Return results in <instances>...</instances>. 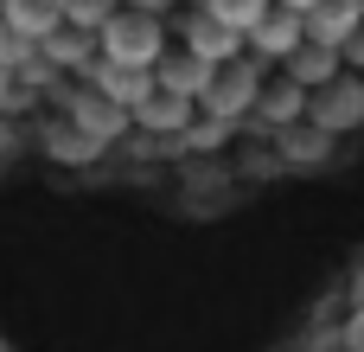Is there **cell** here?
I'll return each instance as SVG.
<instances>
[{
  "label": "cell",
  "mask_w": 364,
  "mask_h": 352,
  "mask_svg": "<svg viewBox=\"0 0 364 352\" xmlns=\"http://www.w3.org/2000/svg\"><path fill=\"white\" fill-rule=\"evenodd\" d=\"M102 58H115V64H160L166 58V38H160V13H141V6H122L102 32Z\"/></svg>",
  "instance_id": "cell-1"
},
{
  "label": "cell",
  "mask_w": 364,
  "mask_h": 352,
  "mask_svg": "<svg viewBox=\"0 0 364 352\" xmlns=\"http://www.w3.org/2000/svg\"><path fill=\"white\" fill-rule=\"evenodd\" d=\"M256 103H262V71H256V64H243V58L218 64V77H211V90H205V115L237 122V115H250Z\"/></svg>",
  "instance_id": "cell-2"
},
{
  "label": "cell",
  "mask_w": 364,
  "mask_h": 352,
  "mask_svg": "<svg viewBox=\"0 0 364 352\" xmlns=\"http://www.w3.org/2000/svg\"><path fill=\"white\" fill-rule=\"evenodd\" d=\"M301 45H307V13H294V6H282V0H275V6L256 19V32H250V51H256V58H282V64H288Z\"/></svg>",
  "instance_id": "cell-3"
},
{
  "label": "cell",
  "mask_w": 364,
  "mask_h": 352,
  "mask_svg": "<svg viewBox=\"0 0 364 352\" xmlns=\"http://www.w3.org/2000/svg\"><path fill=\"white\" fill-rule=\"evenodd\" d=\"M90 77H96V90H102V96H115L122 109H141V103L160 90V77H154L147 64H115V58L90 64Z\"/></svg>",
  "instance_id": "cell-4"
},
{
  "label": "cell",
  "mask_w": 364,
  "mask_h": 352,
  "mask_svg": "<svg viewBox=\"0 0 364 352\" xmlns=\"http://www.w3.org/2000/svg\"><path fill=\"white\" fill-rule=\"evenodd\" d=\"M154 77H160L166 90H179V96H192V103H205V90H211V77H218V64H211V58H198L192 45H179V51H166V58L154 64Z\"/></svg>",
  "instance_id": "cell-5"
},
{
  "label": "cell",
  "mask_w": 364,
  "mask_h": 352,
  "mask_svg": "<svg viewBox=\"0 0 364 352\" xmlns=\"http://www.w3.org/2000/svg\"><path fill=\"white\" fill-rule=\"evenodd\" d=\"M243 38H250V32L224 26V19H218V13H205V6H198V19L186 26V45H192L198 58H211V64H230V58H243Z\"/></svg>",
  "instance_id": "cell-6"
},
{
  "label": "cell",
  "mask_w": 364,
  "mask_h": 352,
  "mask_svg": "<svg viewBox=\"0 0 364 352\" xmlns=\"http://www.w3.org/2000/svg\"><path fill=\"white\" fill-rule=\"evenodd\" d=\"M339 64H346V45H326V38L307 32V45L288 58V77H301L307 90H326V83L339 77Z\"/></svg>",
  "instance_id": "cell-7"
},
{
  "label": "cell",
  "mask_w": 364,
  "mask_h": 352,
  "mask_svg": "<svg viewBox=\"0 0 364 352\" xmlns=\"http://www.w3.org/2000/svg\"><path fill=\"white\" fill-rule=\"evenodd\" d=\"M134 122H141L147 135H186V128H192V96H179V90L160 83V90L134 109Z\"/></svg>",
  "instance_id": "cell-8"
},
{
  "label": "cell",
  "mask_w": 364,
  "mask_h": 352,
  "mask_svg": "<svg viewBox=\"0 0 364 352\" xmlns=\"http://www.w3.org/2000/svg\"><path fill=\"white\" fill-rule=\"evenodd\" d=\"M364 26V0H320L307 13V32L326 38V45H352V32Z\"/></svg>",
  "instance_id": "cell-9"
},
{
  "label": "cell",
  "mask_w": 364,
  "mask_h": 352,
  "mask_svg": "<svg viewBox=\"0 0 364 352\" xmlns=\"http://www.w3.org/2000/svg\"><path fill=\"white\" fill-rule=\"evenodd\" d=\"M314 115H320V128H333V135L352 128V122H364V83H339V77H333V83L320 90Z\"/></svg>",
  "instance_id": "cell-10"
},
{
  "label": "cell",
  "mask_w": 364,
  "mask_h": 352,
  "mask_svg": "<svg viewBox=\"0 0 364 352\" xmlns=\"http://www.w3.org/2000/svg\"><path fill=\"white\" fill-rule=\"evenodd\" d=\"M0 19H6V26H19L32 45H45V38L64 26V6H58V0H6V6H0Z\"/></svg>",
  "instance_id": "cell-11"
},
{
  "label": "cell",
  "mask_w": 364,
  "mask_h": 352,
  "mask_svg": "<svg viewBox=\"0 0 364 352\" xmlns=\"http://www.w3.org/2000/svg\"><path fill=\"white\" fill-rule=\"evenodd\" d=\"M256 109H262V122L288 128V122H294V115L307 109V83H301V77H288L282 90H262V103H256Z\"/></svg>",
  "instance_id": "cell-12"
},
{
  "label": "cell",
  "mask_w": 364,
  "mask_h": 352,
  "mask_svg": "<svg viewBox=\"0 0 364 352\" xmlns=\"http://www.w3.org/2000/svg\"><path fill=\"white\" fill-rule=\"evenodd\" d=\"M205 13H218L224 26H237V32H256V19L275 6V0H198Z\"/></svg>",
  "instance_id": "cell-13"
},
{
  "label": "cell",
  "mask_w": 364,
  "mask_h": 352,
  "mask_svg": "<svg viewBox=\"0 0 364 352\" xmlns=\"http://www.w3.org/2000/svg\"><path fill=\"white\" fill-rule=\"evenodd\" d=\"M64 19H70V26H83V32H102V26L115 19V0H70V6H64Z\"/></svg>",
  "instance_id": "cell-14"
},
{
  "label": "cell",
  "mask_w": 364,
  "mask_h": 352,
  "mask_svg": "<svg viewBox=\"0 0 364 352\" xmlns=\"http://www.w3.org/2000/svg\"><path fill=\"white\" fill-rule=\"evenodd\" d=\"M282 135H288V141H282V147H288V160H320L333 128H307V135H301V128H282Z\"/></svg>",
  "instance_id": "cell-15"
},
{
  "label": "cell",
  "mask_w": 364,
  "mask_h": 352,
  "mask_svg": "<svg viewBox=\"0 0 364 352\" xmlns=\"http://www.w3.org/2000/svg\"><path fill=\"white\" fill-rule=\"evenodd\" d=\"M346 64H358V71H364V26L352 32V45H346Z\"/></svg>",
  "instance_id": "cell-16"
},
{
  "label": "cell",
  "mask_w": 364,
  "mask_h": 352,
  "mask_svg": "<svg viewBox=\"0 0 364 352\" xmlns=\"http://www.w3.org/2000/svg\"><path fill=\"white\" fill-rule=\"evenodd\" d=\"M282 6H294V13H314V6H320V0H282Z\"/></svg>",
  "instance_id": "cell-17"
},
{
  "label": "cell",
  "mask_w": 364,
  "mask_h": 352,
  "mask_svg": "<svg viewBox=\"0 0 364 352\" xmlns=\"http://www.w3.org/2000/svg\"><path fill=\"white\" fill-rule=\"evenodd\" d=\"M6 83H13V71H6V64H0V96H6Z\"/></svg>",
  "instance_id": "cell-18"
},
{
  "label": "cell",
  "mask_w": 364,
  "mask_h": 352,
  "mask_svg": "<svg viewBox=\"0 0 364 352\" xmlns=\"http://www.w3.org/2000/svg\"><path fill=\"white\" fill-rule=\"evenodd\" d=\"M58 6H70V0H58Z\"/></svg>",
  "instance_id": "cell-19"
},
{
  "label": "cell",
  "mask_w": 364,
  "mask_h": 352,
  "mask_svg": "<svg viewBox=\"0 0 364 352\" xmlns=\"http://www.w3.org/2000/svg\"><path fill=\"white\" fill-rule=\"evenodd\" d=\"M0 6H6V0H0Z\"/></svg>",
  "instance_id": "cell-20"
}]
</instances>
